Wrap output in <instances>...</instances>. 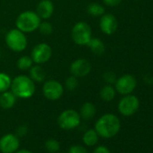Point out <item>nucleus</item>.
Segmentation results:
<instances>
[{
  "label": "nucleus",
  "instance_id": "f257e3e1",
  "mask_svg": "<svg viewBox=\"0 0 153 153\" xmlns=\"http://www.w3.org/2000/svg\"><path fill=\"white\" fill-rule=\"evenodd\" d=\"M121 129V122L114 114H103L95 123V130L97 134L105 139L114 137Z\"/></svg>",
  "mask_w": 153,
  "mask_h": 153
},
{
  "label": "nucleus",
  "instance_id": "f03ea898",
  "mask_svg": "<svg viewBox=\"0 0 153 153\" xmlns=\"http://www.w3.org/2000/svg\"><path fill=\"white\" fill-rule=\"evenodd\" d=\"M10 90L17 98L27 99L35 93V82L27 75H18L12 79Z\"/></svg>",
  "mask_w": 153,
  "mask_h": 153
},
{
  "label": "nucleus",
  "instance_id": "7ed1b4c3",
  "mask_svg": "<svg viewBox=\"0 0 153 153\" xmlns=\"http://www.w3.org/2000/svg\"><path fill=\"white\" fill-rule=\"evenodd\" d=\"M42 19L35 11H24L19 14L16 20V26L17 29L25 33H33L38 30Z\"/></svg>",
  "mask_w": 153,
  "mask_h": 153
},
{
  "label": "nucleus",
  "instance_id": "20e7f679",
  "mask_svg": "<svg viewBox=\"0 0 153 153\" xmlns=\"http://www.w3.org/2000/svg\"><path fill=\"white\" fill-rule=\"evenodd\" d=\"M7 46L15 52H22L27 48L28 40L25 33L17 28L11 29L5 37Z\"/></svg>",
  "mask_w": 153,
  "mask_h": 153
},
{
  "label": "nucleus",
  "instance_id": "39448f33",
  "mask_svg": "<svg viewBox=\"0 0 153 153\" xmlns=\"http://www.w3.org/2000/svg\"><path fill=\"white\" fill-rule=\"evenodd\" d=\"M92 38V29L85 21L76 23L71 29V39L79 46H87Z\"/></svg>",
  "mask_w": 153,
  "mask_h": 153
},
{
  "label": "nucleus",
  "instance_id": "423d86ee",
  "mask_svg": "<svg viewBox=\"0 0 153 153\" xmlns=\"http://www.w3.org/2000/svg\"><path fill=\"white\" fill-rule=\"evenodd\" d=\"M81 122V117L79 112L73 109H67L60 113L58 116L57 123L63 130H73L79 127Z\"/></svg>",
  "mask_w": 153,
  "mask_h": 153
},
{
  "label": "nucleus",
  "instance_id": "0eeeda50",
  "mask_svg": "<svg viewBox=\"0 0 153 153\" xmlns=\"http://www.w3.org/2000/svg\"><path fill=\"white\" fill-rule=\"evenodd\" d=\"M42 94L46 99L50 101H57L63 96L64 87L58 80L49 79L43 83Z\"/></svg>",
  "mask_w": 153,
  "mask_h": 153
},
{
  "label": "nucleus",
  "instance_id": "6e6552de",
  "mask_svg": "<svg viewBox=\"0 0 153 153\" xmlns=\"http://www.w3.org/2000/svg\"><path fill=\"white\" fill-rule=\"evenodd\" d=\"M52 56V49L46 42H40L36 44L31 52V58L34 64L42 65L48 62Z\"/></svg>",
  "mask_w": 153,
  "mask_h": 153
},
{
  "label": "nucleus",
  "instance_id": "1a4fd4ad",
  "mask_svg": "<svg viewBox=\"0 0 153 153\" xmlns=\"http://www.w3.org/2000/svg\"><path fill=\"white\" fill-rule=\"evenodd\" d=\"M140 107V101L133 95H126L118 103V111L123 116L133 115Z\"/></svg>",
  "mask_w": 153,
  "mask_h": 153
},
{
  "label": "nucleus",
  "instance_id": "9d476101",
  "mask_svg": "<svg viewBox=\"0 0 153 153\" xmlns=\"http://www.w3.org/2000/svg\"><path fill=\"white\" fill-rule=\"evenodd\" d=\"M137 86V80L132 75L125 74L118 78L114 83V88L116 93L126 96L131 94Z\"/></svg>",
  "mask_w": 153,
  "mask_h": 153
},
{
  "label": "nucleus",
  "instance_id": "9b49d317",
  "mask_svg": "<svg viewBox=\"0 0 153 153\" xmlns=\"http://www.w3.org/2000/svg\"><path fill=\"white\" fill-rule=\"evenodd\" d=\"M91 63L85 58H79L73 60L69 66L70 75L76 78H84L88 76L91 71Z\"/></svg>",
  "mask_w": 153,
  "mask_h": 153
},
{
  "label": "nucleus",
  "instance_id": "f8f14e48",
  "mask_svg": "<svg viewBox=\"0 0 153 153\" xmlns=\"http://www.w3.org/2000/svg\"><path fill=\"white\" fill-rule=\"evenodd\" d=\"M20 141L17 135L7 133L0 139V151L2 153H15L18 150Z\"/></svg>",
  "mask_w": 153,
  "mask_h": 153
},
{
  "label": "nucleus",
  "instance_id": "ddd939ff",
  "mask_svg": "<svg viewBox=\"0 0 153 153\" xmlns=\"http://www.w3.org/2000/svg\"><path fill=\"white\" fill-rule=\"evenodd\" d=\"M99 28L103 33L106 35H112L118 28V21L113 14L105 13L102 16H100Z\"/></svg>",
  "mask_w": 153,
  "mask_h": 153
},
{
  "label": "nucleus",
  "instance_id": "4468645a",
  "mask_svg": "<svg viewBox=\"0 0 153 153\" xmlns=\"http://www.w3.org/2000/svg\"><path fill=\"white\" fill-rule=\"evenodd\" d=\"M35 12L42 20H48L54 13V4L51 0H41L36 7Z\"/></svg>",
  "mask_w": 153,
  "mask_h": 153
},
{
  "label": "nucleus",
  "instance_id": "2eb2a0df",
  "mask_svg": "<svg viewBox=\"0 0 153 153\" xmlns=\"http://www.w3.org/2000/svg\"><path fill=\"white\" fill-rule=\"evenodd\" d=\"M16 97L11 90L5 91L3 93H0V107L8 110L14 107L16 103Z\"/></svg>",
  "mask_w": 153,
  "mask_h": 153
},
{
  "label": "nucleus",
  "instance_id": "dca6fc26",
  "mask_svg": "<svg viewBox=\"0 0 153 153\" xmlns=\"http://www.w3.org/2000/svg\"><path fill=\"white\" fill-rule=\"evenodd\" d=\"M29 76L35 83H42L46 79V73L41 65L34 64L29 69Z\"/></svg>",
  "mask_w": 153,
  "mask_h": 153
},
{
  "label": "nucleus",
  "instance_id": "f3484780",
  "mask_svg": "<svg viewBox=\"0 0 153 153\" xmlns=\"http://www.w3.org/2000/svg\"><path fill=\"white\" fill-rule=\"evenodd\" d=\"M87 46L96 55H102L105 51V45L102 40L99 38H91Z\"/></svg>",
  "mask_w": 153,
  "mask_h": 153
},
{
  "label": "nucleus",
  "instance_id": "a211bd4d",
  "mask_svg": "<svg viewBox=\"0 0 153 153\" xmlns=\"http://www.w3.org/2000/svg\"><path fill=\"white\" fill-rule=\"evenodd\" d=\"M97 113L96 105L91 102H86L82 105L80 108V117L84 120H90L92 119Z\"/></svg>",
  "mask_w": 153,
  "mask_h": 153
},
{
  "label": "nucleus",
  "instance_id": "6ab92c4d",
  "mask_svg": "<svg viewBox=\"0 0 153 153\" xmlns=\"http://www.w3.org/2000/svg\"><path fill=\"white\" fill-rule=\"evenodd\" d=\"M116 95V90L114 88V87H113L112 85H105L104 86L99 92V97L100 98L105 101V102H111L114 99Z\"/></svg>",
  "mask_w": 153,
  "mask_h": 153
},
{
  "label": "nucleus",
  "instance_id": "aec40b11",
  "mask_svg": "<svg viewBox=\"0 0 153 153\" xmlns=\"http://www.w3.org/2000/svg\"><path fill=\"white\" fill-rule=\"evenodd\" d=\"M98 138H99V135L97 134L96 130L95 129H90V130H88L84 133V135H83V142L87 146L92 147V146H95L97 143Z\"/></svg>",
  "mask_w": 153,
  "mask_h": 153
},
{
  "label": "nucleus",
  "instance_id": "412c9836",
  "mask_svg": "<svg viewBox=\"0 0 153 153\" xmlns=\"http://www.w3.org/2000/svg\"><path fill=\"white\" fill-rule=\"evenodd\" d=\"M87 12L93 17H100L105 13V9L98 3H91L87 7Z\"/></svg>",
  "mask_w": 153,
  "mask_h": 153
},
{
  "label": "nucleus",
  "instance_id": "4be33fe9",
  "mask_svg": "<svg viewBox=\"0 0 153 153\" xmlns=\"http://www.w3.org/2000/svg\"><path fill=\"white\" fill-rule=\"evenodd\" d=\"M12 79L6 72H0V93L10 89Z\"/></svg>",
  "mask_w": 153,
  "mask_h": 153
},
{
  "label": "nucleus",
  "instance_id": "5701e85b",
  "mask_svg": "<svg viewBox=\"0 0 153 153\" xmlns=\"http://www.w3.org/2000/svg\"><path fill=\"white\" fill-rule=\"evenodd\" d=\"M33 64L34 63L31 56H28V55L22 56L17 60V68L20 70H29Z\"/></svg>",
  "mask_w": 153,
  "mask_h": 153
},
{
  "label": "nucleus",
  "instance_id": "b1692460",
  "mask_svg": "<svg viewBox=\"0 0 153 153\" xmlns=\"http://www.w3.org/2000/svg\"><path fill=\"white\" fill-rule=\"evenodd\" d=\"M79 79L76 78V76L70 75L69 76H68V78L66 79L65 80V88L66 89L69 90V91H73L75 90L76 88L79 87Z\"/></svg>",
  "mask_w": 153,
  "mask_h": 153
},
{
  "label": "nucleus",
  "instance_id": "393cba45",
  "mask_svg": "<svg viewBox=\"0 0 153 153\" xmlns=\"http://www.w3.org/2000/svg\"><path fill=\"white\" fill-rule=\"evenodd\" d=\"M45 148L50 153H56L59 151L60 145L59 142L55 139H49L45 142Z\"/></svg>",
  "mask_w": 153,
  "mask_h": 153
},
{
  "label": "nucleus",
  "instance_id": "a878e982",
  "mask_svg": "<svg viewBox=\"0 0 153 153\" xmlns=\"http://www.w3.org/2000/svg\"><path fill=\"white\" fill-rule=\"evenodd\" d=\"M38 30L42 35H50L53 32V26L48 21H42L38 27Z\"/></svg>",
  "mask_w": 153,
  "mask_h": 153
},
{
  "label": "nucleus",
  "instance_id": "bb28decb",
  "mask_svg": "<svg viewBox=\"0 0 153 153\" xmlns=\"http://www.w3.org/2000/svg\"><path fill=\"white\" fill-rule=\"evenodd\" d=\"M103 78H104V80L106 82V84H109V85L114 84L116 79H117L115 74L113 71H106V72H105L104 75H103Z\"/></svg>",
  "mask_w": 153,
  "mask_h": 153
},
{
  "label": "nucleus",
  "instance_id": "cd10ccee",
  "mask_svg": "<svg viewBox=\"0 0 153 153\" xmlns=\"http://www.w3.org/2000/svg\"><path fill=\"white\" fill-rule=\"evenodd\" d=\"M68 153H88V151L81 145H73L69 148Z\"/></svg>",
  "mask_w": 153,
  "mask_h": 153
},
{
  "label": "nucleus",
  "instance_id": "c85d7f7f",
  "mask_svg": "<svg viewBox=\"0 0 153 153\" xmlns=\"http://www.w3.org/2000/svg\"><path fill=\"white\" fill-rule=\"evenodd\" d=\"M93 153H111V151L109 150V149L105 146H98L95 149V150L93 151Z\"/></svg>",
  "mask_w": 153,
  "mask_h": 153
},
{
  "label": "nucleus",
  "instance_id": "c756f323",
  "mask_svg": "<svg viewBox=\"0 0 153 153\" xmlns=\"http://www.w3.org/2000/svg\"><path fill=\"white\" fill-rule=\"evenodd\" d=\"M103 1L108 7H117L121 4L122 0H103Z\"/></svg>",
  "mask_w": 153,
  "mask_h": 153
},
{
  "label": "nucleus",
  "instance_id": "7c9ffc66",
  "mask_svg": "<svg viewBox=\"0 0 153 153\" xmlns=\"http://www.w3.org/2000/svg\"><path fill=\"white\" fill-rule=\"evenodd\" d=\"M27 131H28V129H27L26 126L21 125V126L18 127L16 132H17V135H18V136H25V134L27 133Z\"/></svg>",
  "mask_w": 153,
  "mask_h": 153
},
{
  "label": "nucleus",
  "instance_id": "2f4dec72",
  "mask_svg": "<svg viewBox=\"0 0 153 153\" xmlns=\"http://www.w3.org/2000/svg\"><path fill=\"white\" fill-rule=\"evenodd\" d=\"M15 153H33V152L30 151V150H28V149H20V150L16 151Z\"/></svg>",
  "mask_w": 153,
  "mask_h": 153
},
{
  "label": "nucleus",
  "instance_id": "473e14b6",
  "mask_svg": "<svg viewBox=\"0 0 153 153\" xmlns=\"http://www.w3.org/2000/svg\"><path fill=\"white\" fill-rule=\"evenodd\" d=\"M0 55H1V51H0Z\"/></svg>",
  "mask_w": 153,
  "mask_h": 153
},
{
  "label": "nucleus",
  "instance_id": "72a5a7b5",
  "mask_svg": "<svg viewBox=\"0 0 153 153\" xmlns=\"http://www.w3.org/2000/svg\"><path fill=\"white\" fill-rule=\"evenodd\" d=\"M60 153H62V152H60Z\"/></svg>",
  "mask_w": 153,
  "mask_h": 153
}]
</instances>
